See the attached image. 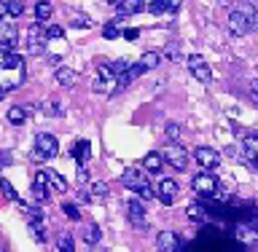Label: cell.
<instances>
[{"label": "cell", "instance_id": "1", "mask_svg": "<svg viewBox=\"0 0 258 252\" xmlns=\"http://www.w3.org/2000/svg\"><path fill=\"white\" fill-rule=\"evenodd\" d=\"M121 183H124L129 191L140 193L143 199H151V196H153L151 183H148V177H145V172H140V169H135V166H129V169H126L124 177H121Z\"/></svg>", "mask_w": 258, "mask_h": 252}, {"label": "cell", "instance_id": "2", "mask_svg": "<svg viewBox=\"0 0 258 252\" xmlns=\"http://www.w3.org/2000/svg\"><path fill=\"white\" fill-rule=\"evenodd\" d=\"M191 188H194V193H197L202 201L213 199L215 193H218V177L213 172H205V169H202V172L191 180Z\"/></svg>", "mask_w": 258, "mask_h": 252}, {"label": "cell", "instance_id": "3", "mask_svg": "<svg viewBox=\"0 0 258 252\" xmlns=\"http://www.w3.org/2000/svg\"><path fill=\"white\" fill-rule=\"evenodd\" d=\"M56 153H59V142H56V137L48 134V132H40L35 137V156H32V158L48 161V158H54Z\"/></svg>", "mask_w": 258, "mask_h": 252}, {"label": "cell", "instance_id": "4", "mask_svg": "<svg viewBox=\"0 0 258 252\" xmlns=\"http://www.w3.org/2000/svg\"><path fill=\"white\" fill-rule=\"evenodd\" d=\"M161 158H164L172 169H177V172H183V169L188 166V153L183 150V145H180V142H177V145H175V142H169L167 148L161 150Z\"/></svg>", "mask_w": 258, "mask_h": 252}, {"label": "cell", "instance_id": "5", "mask_svg": "<svg viewBox=\"0 0 258 252\" xmlns=\"http://www.w3.org/2000/svg\"><path fill=\"white\" fill-rule=\"evenodd\" d=\"M234 241L239 247H253L258 241V231L253 223H234Z\"/></svg>", "mask_w": 258, "mask_h": 252}, {"label": "cell", "instance_id": "6", "mask_svg": "<svg viewBox=\"0 0 258 252\" xmlns=\"http://www.w3.org/2000/svg\"><path fill=\"white\" fill-rule=\"evenodd\" d=\"M94 92H102V94L116 92V75H113L108 62L100 64V72H97V80H94Z\"/></svg>", "mask_w": 258, "mask_h": 252}, {"label": "cell", "instance_id": "7", "mask_svg": "<svg viewBox=\"0 0 258 252\" xmlns=\"http://www.w3.org/2000/svg\"><path fill=\"white\" fill-rule=\"evenodd\" d=\"M194 161H197L205 172H210V169H215L218 164H221V153L213 150V148H205V145H199V148L194 150Z\"/></svg>", "mask_w": 258, "mask_h": 252}, {"label": "cell", "instance_id": "8", "mask_svg": "<svg viewBox=\"0 0 258 252\" xmlns=\"http://www.w3.org/2000/svg\"><path fill=\"white\" fill-rule=\"evenodd\" d=\"M153 193H156V199L161 201V204L169 207L175 201V196H177V183L172 180V177H161V180L156 183V191Z\"/></svg>", "mask_w": 258, "mask_h": 252}, {"label": "cell", "instance_id": "9", "mask_svg": "<svg viewBox=\"0 0 258 252\" xmlns=\"http://www.w3.org/2000/svg\"><path fill=\"white\" fill-rule=\"evenodd\" d=\"M126 215H129V223H132V228L137 231H145L148 228V220H145V207L140 199H132L126 204Z\"/></svg>", "mask_w": 258, "mask_h": 252}, {"label": "cell", "instance_id": "10", "mask_svg": "<svg viewBox=\"0 0 258 252\" xmlns=\"http://www.w3.org/2000/svg\"><path fill=\"white\" fill-rule=\"evenodd\" d=\"M27 46H30V54H43V51H46V27H43L40 22H35V24L30 27Z\"/></svg>", "mask_w": 258, "mask_h": 252}, {"label": "cell", "instance_id": "11", "mask_svg": "<svg viewBox=\"0 0 258 252\" xmlns=\"http://www.w3.org/2000/svg\"><path fill=\"white\" fill-rule=\"evenodd\" d=\"M250 30H253V22H250L242 11H231V16H229V32L231 35L242 38V35H247Z\"/></svg>", "mask_w": 258, "mask_h": 252}, {"label": "cell", "instance_id": "12", "mask_svg": "<svg viewBox=\"0 0 258 252\" xmlns=\"http://www.w3.org/2000/svg\"><path fill=\"white\" fill-rule=\"evenodd\" d=\"M188 70H191V75L197 78V80H202V83H207V80L213 78V72H210V64L202 59L199 54H191V56H188Z\"/></svg>", "mask_w": 258, "mask_h": 252}, {"label": "cell", "instance_id": "13", "mask_svg": "<svg viewBox=\"0 0 258 252\" xmlns=\"http://www.w3.org/2000/svg\"><path fill=\"white\" fill-rule=\"evenodd\" d=\"M156 249L159 252H177L180 249V236L175 231H161L156 236Z\"/></svg>", "mask_w": 258, "mask_h": 252}, {"label": "cell", "instance_id": "14", "mask_svg": "<svg viewBox=\"0 0 258 252\" xmlns=\"http://www.w3.org/2000/svg\"><path fill=\"white\" fill-rule=\"evenodd\" d=\"M16 40H19V30H16L14 24L0 22V48H8V51H14Z\"/></svg>", "mask_w": 258, "mask_h": 252}, {"label": "cell", "instance_id": "15", "mask_svg": "<svg viewBox=\"0 0 258 252\" xmlns=\"http://www.w3.org/2000/svg\"><path fill=\"white\" fill-rule=\"evenodd\" d=\"M70 156L76 158V164L84 166L86 161H89V156H92V145H89V140H78V142H73V145H70Z\"/></svg>", "mask_w": 258, "mask_h": 252}, {"label": "cell", "instance_id": "16", "mask_svg": "<svg viewBox=\"0 0 258 252\" xmlns=\"http://www.w3.org/2000/svg\"><path fill=\"white\" fill-rule=\"evenodd\" d=\"M32 199L38 201V204H43L48 199V183H46V172H38L35 180H32Z\"/></svg>", "mask_w": 258, "mask_h": 252}, {"label": "cell", "instance_id": "17", "mask_svg": "<svg viewBox=\"0 0 258 252\" xmlns=\"http://www.w3.org/2000/svg\"><path fill=\"white\" fill-rule=\"evenodd\" d=\"M118 16H135L145 11V0H118Z\"/></svg>", "mask_w": 258, "mask_h": 252}, {"label": "cell", "instance_id": "18", "mask_svg": "<svg viewBox=\"0 0 258 252\" xmlns=\"http://www.w3.org/2000/svg\"><path fill=\"white\" fill-rule=\"evenodd\" d=\"M145 11L153 14V16H161L167 11H175V3L172 0H151V3H145Z\"/></svg>", "mask_w": 258, "mask_h": 252}, {"label": "cell", "instance_id": "19", "mask_svg": "<svg viewBox=\"0 0 258 252\" xmlns=\"http://www.w3.org/2000/svg\"><path fill=\"white\" fill-rule=\"evenodd\" d=\"M54 75H56V83L59 86H73L76 83V70H70L68 64H59V67L54 70Z\"/></svg>", "mask_w": 258, "mask_h": 252}, {"label": "cell", "instance_id": "20", "mask_svg": "<svg viewBox=\"0 0 258 252\" xmlns=\"http://www.w3.org/2000/svg\"><path fill=\"white\" fill-rule=\"evenodd\" d=\"M159 62H161V54H159V51H145L140 59H137V64H140L145 72L156 70V67H159Z\"/></svg>", "mask_w": 258, "mask_h": 252}, {"label": "cell", "instance_id": "21", "mask_svg": "<svg viewBox=\"0 0 258 252\" xmlns=\"http://www.w3.org/2000/svg\"><path fill=\"white\" fill-rule=\"evenodd\" d=\"M161 164H164V158H161V153H156V150L148 153V156L143 158V169H145V172H153V175L161 172Z\"/></svg>", "mask_w": 258, "mask_h": 252}, {"label": "cell", "instance_id": "22", "mask_svg": "<svg viewBox=\"0 0 258 252\" xmlns=\"http://www.w3.org/2000/svg\"><path fill=\"white\" fill-rule=\"evenodd\" d=\"M46 183H48V191H56V193L68 191V183H64L62 175H56V172H46Z\"/></svg>", "mask_w": 258, "mask_h": 252}, {"label": "cell", "instance_id": "23", "mask_svg": "<svg viewBox=\"0 0 258 252\" xmlns=\"http://www.w3.org/2000/svg\"><path fill=\"white\" fill-rule=\"evenodd\" d=\"M242 150H245L247 161H253V158L258 156V134H250V137H245V142H242Z\"/></svg>", "mask_w": 258, "mask_h": 252}, {"label": "cell", "instance_id": "24", "mask_svg": "<svg viewBox=\"0 0 258 252\" xmlns=\"http://www.w3.org/2000/svg\"><path fill=\"white\" fill-rule=\"evenodd\" d=\"M6 118H8V124L22 126L24 121H27V108H11V110L6 113Z\"/></svg>", "mask_w": 258, "mask_h": 252}, {"label": "cell", "instance_id": "25", "mask_svg": "<svg viewBox=\"0 0 258 252\" xmlns=\"http://www.w3.org/2000/svg\"><path fill=\"white\" fill-rule=\"evenodd\" d=\"M30 233H32V239H35L38 244H43L46 241V223L43 220H30Z\"/></svg>", "mask_w": 258, "mask_h": 252}, {"label": "cell", "instance_id": "26", "mask_svg": "<svg viewBox=\"0 0 258 252\" xmlns=\"http://www.w3.org/2000/svg\"><path fill=\"white\" fill-rule=\"evenodd\" d=\"M185 215L191 217V220H197V223H205V220H210V215H207V209L202 207V204H191L188 209H185Z\"/></svg>", "mask_w": 258, "mask_h": 252}, {"label": "cell", "instance_id": "27", "mask_svg": "<svg viewBox=\"0 0 258 252\" xmlns=\"http://www.w3.org/2000/svg\"><path fill=\"white\" fill-rule=\"evenodd\" d=\"M51 14H54V6L48 3V0H40V3H35V19H38V22H46Z\"/></svg>", "mask_w": 258, "mask_h": 252}, {"label": "cell", "instance_id": "28", "mask_svg": "<svg viewBox=\"0 0 258 252\" xmlns=\"http://www.w3.org/2000/svg\"><path fill=\"white\" fill-rule=\"evenodd\" d=\"M100 239H102V231L97 228L94 223H92V225H86V228H84V241H86L89 247H94V244H97V241H100Z\"/></svg>", "mask_w": 258, "mask_h": 252}, {"label": "cell", "instance_id": "29", "mask_svg": "<svg viewBox=\"0 0 258 252\" xmlns=\"http://www.w3.org/2000/svg\"><path fill=\"white\" fill-rule=\"evenodd\" d=\"M0 191L6 193V199H11V201H19V193H16V188H14V185L6 180V177H0Z\"/></svg>", "mask_w": 258, "mask_h": 252}, {"label": "cell", "instance_id": "30", "mask_svg": "<svg viewBox=\"0 0 258 252\" xmlns=\"http://www.w3.org/2000/svg\"><path fill=\"white\" fill-rule=\"evenodd\" d=\"M102 35L108 38V40H116V38L121 35V27H118V22H108V24H105V27H102Z\"/></svg>", "mask_w": 258, "mask_h": 252}, {"label": "cell", "instance_id": "31", "mask_svg": "<svg viewBox=\"0 0 258 252\" xmlns=\"http://www.w3.org/2000/svg\"><path fill=\"white\" fill-rule=\"evenodd\" d=\"M43 110L48 113V116H62V102L59 100H46Z\"/></svg>", "mask_w": 258, "mask_h": 252}, {"label": "cell", "instance_id": "32", "mask_svg": "<svg viewBox=\"0 0 258 252\" xmlns=\"http://www.w3.org/2000/svg\"><path fill=\"white\" fill-rule=\"evenodd\" d=\"M73 27H81V30H89L92 27V19H89V16H84V14H73Z\"/></svg>", "mask_w": 258, "mask_h": 252}, {"label": "cell", "instance_id": "33", "mask_svg": "<svg viewBox=\"0 0 258 252\" xmlns=\"http://www.w3.org/2000/svg\"><path fill=\"white\" fill-rule=\"evenodd\" d=\"M6 11H8V16H22L24 14V3L22 0H11V3H6Z\"/></svg>", "mask_w": 258, "mask_h": 252}, {"label": "cell", "instance_id": "34", "mask_svg": "<svg viewBox=\"0 0 258 252\" xmlns=\"http://www.w3.org/2000/svg\"><path fill=\"white\" fill-rule=\"evenodd\" d=\"M110 70H113V75H124V72L129 70V62L126 59H116V62H110Z\"/></svg>", "mask_w": 258, "mask_h": 252}, {"label": "cell", "instance_id": "35", "mask_svg": "<svg viewBox=\"0 0 258 252\" xmlns=\"http://www.w3.org/2000/svg\"><path fill=\"white\" fill-rule=\"evenodd\" d=\"M59 38H64V30L59 27V24H54V27H46V43H48V40H59Z\"/></svg>", "mask_w": 258, "mask_h": 252}, {"label": "cell", "instance_id": "36", "mask_svg": "<svg viewBox=\"0 0 258 252\" xmlns=\"http://www.w3.org/2000/svg\"><path fill=\"white\" fill-rule=\"evenodd\" d=\"M62 212L68 215L70 220H81V209L76 204H70V201H68V204H62Z\"/></svg>", "mask_w": 258, "mask_h": 252}, {"label": "cell", "instance_id": "37", "mask_svg": "<svg viewBox=\"0 0 258 252\" xmlns=\"http://www.w3.org/2000/svg\"><path fill=\"white\" fill-rule=\"evenodd\" d=\"M167 137H169V142H180V126L177 124H167Z\"/></svg>", "mask_w": 258, "mask_h": 252}, {"label": "cell", "instance_id": "38", "mask_svg": "<svg viewBox=\"0 0 258 252\" xmlns=\"http://www.w3.org/2000/svg\"><path fill=\"white\" fill-rule=\"evenodd\" d=\"M164 56H167V59H172V62H180V48H177V43H169Z\"/></svg>", "mask_w": 258, "mask_h": 252}, {"label": "cell", "instance_id": "39", "mask_svg": "<svg viewBox=\"0 0 258 252\" xmlns=\"http://www.w3.org/2000/svg\"><path fill=\"white\" fill-rule=\"evenodd\" d=\"M92 193H94V196H100V199H105V196H108V185L100 183V180H94L92 183Z\"/></svg>", "mask_w": 258, "mask_h": 252}, {"label": "cell", "instance_id": "40", "mask_svg": "<svg viewBox=\"0 0 258 252\" xmlns=\"http://www.w3.org/2000/svg\"><path fill=\"white\" fill-rule=\"evenodd\" d=\"M59 252H76V249H73V239L70 236H62L59 239Z\"/></svg>", "mask_w": 258, "mask_h": 252}, {"label": "cell", "instance_id": "41", "mask_svg": "<svg viewBox=\"0 0 258 252\" xmlns=\"http://www.w3.org/2000/svg\"><path fill=\"white\" fill-rule=\"evenodd\" d=\"M137 35H140V30H137V27L124 30V38H126V40H137Z\"/></svg>", "mask_w": 258, "mask_h": 252}, {"label": "cell", "instance_id": "42", "mask_svg": "<svg viewBox=\"0 0 258 252\" xmlns=\"http://www.w3.org/2000/svg\"><path fill=\"white\" fill-rule=\"evenodd\" d=\"M11 164V153H0V166Z\"/></svg>", "mask_w": 258, "mask_h": 252}, {"label": "cell", "instance_id": "43", "mask_svg": "<svg viewBox=\"0 0 258 252\" xmlns=\"http://www.w3.org/2000/svg\"><path fill=\"white\" fill-rule=\"evenodd\" d=\"M78 180H81V183H86V180H89V172H86V169H84V166H81V169H78Z\"/></svg>", "mask_w": 258, "mask_h": 252}, {"label": "cell", "instance_id": "44", "mask_svg": "<svg viewBox=\"0 0 258 252\" xmlns=\"http://www.w3.org/2000/svg\"><path fill=\"white\" fill-rule=\"evenodd\" d=\"M3 16H8V11H6V3L0 0V19H3Z\"/></svg>", "mask_w": 258, "mask_h": 252}, {"label": "cell", "instance_id": "45", "mask_svg": "<svg viewBox=\"0 0 258 252\" xmlns=\"http://www.w3.org/2000/svg\"><path fill=\"white\" fill-rule=\"evenodd\" d=\"M253 94H255V100H258V80H255V86H253Z\"/></svg>", "mask_w": 258, "mask_h": 252}, {"label": "cell", "instance_id": "46", "mask_svg": "<svg viewBox=\"0 0 258 252\" xmlns=\"http://www.w3.org/2000/svg\"><path fill=\"white\" fill-rule=\"evenodd\" d=\"M89 252H105V249H100V247H92V249H89Z\"/></svg>", "mask_w": 258, "mask_h": 252}, {"label": "cell", "instance_id": "47", "mask_svg": "<svg viewBox=\"0 0 258 252\" xmlns=\"http://www.w3.org/2000/svg\"><path fill=\"white\" fill-rule=\"evenodd\" d=\"M8 92H6V89H0V100H3V97H6Z\"/></svg>", "mask_w": 258, "mask_h": 252}, {"label": "cell", "instance_id": "48", "mask_svg": "<svg viewBox=\"0 0 258 252\" xmlns=\"http://www.w3.org/2000/svg\"><path fill=\"white\" fill-rule=\"evenodd\" d=\"M253 164H255V166H258V156H255V158H253Z\"/></svg>", "mask_w": 258, "mask_h": 252}, {"label": "cell", "instance_id": "49", "mask_svg": "<svg viewBox=\"0 0 258 252\" xmlns=\"http://www.w3.org/2000/svg\"><path fill=\"white\" fill-rule=\"evenodd\" d=\"M108 3H118V0H108Z\"/></svg>", "mask_w": 258, "mask_h": 252}, {"label": "cell", "instance_id": "50", "mask_svg": "<svg viewBox=\"0 0 258 252\" xmlns=\"http://www.w3.org/2000/svg\"><path fill=\"white\" fill-rule=\"evenodd\" d=\"M255 231H258V220H255Z\"/></svg>", "mask_w": 258, "mask_h": 252}]
</instances>
